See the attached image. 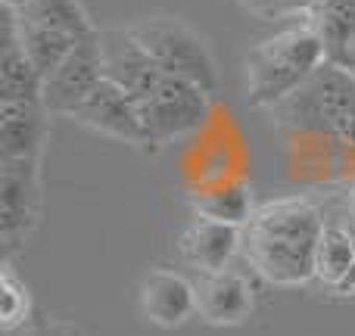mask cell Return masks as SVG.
Wrapping results in <instances>:
<instances>
[{
  "instance_id": "obj_1",
  "label": "cell",
  "mask_w": 355,
  "mask_h": 336,
  "mask_svg": "<svg viewBox=\"0 0 355 336\" xmlns=\"http://www.w3.org/2000/svg\"><path fill=\"white\" fill-rule=\"evenodd\" d=\"M318 206L284 196L259 206L243 224V262L277 287H306L318 277V246L324 237Z\"/></svg>"
},
{
  "instance_id": "obj_2",
  "label": "cell",
  "mask_w": 355,
  "mask_h": 336,
  "mask_svg": "<svg viewBox=\"0 0 355 336\" xmlns=\"http://www.w3.org/2000/svg\"><path fill=\"white\" fill-rule=\"evenodd\" d=\"M324 62L327 53L312 19L290 25V28L265 37L262 44H256L246 53L243 62L246 100H250V106L275 109L293 91H300Z\"/></svg>"
},
{
  "instance_id": "obj_3",
  "label": "cell",
  "mask_w": 355,
  "mask_h": 336,
  "mask_svg": "<svg viewBox=\"0 0 355 336\" xmlns=\"http://www.w3.org/2000/svg\"><path fill=\"white\" fill-rule=\"evenodd\" d=\"M128 28L166 75L184 78L190 85L202 87L209 97L218 94V62L212 56V47L184 19L150 16V19L128 25Z\"/></svg>"
},
{
  "instance_id": "obj_4",
  "label": "cell",
  "mask_w": 355,
  "mask_h": 336,
  "mask_svg": "<svg viewBox=\"0 0 355 336\" xmlns=\"http://www.w3.org/2000/svg\"><path fill=\"white\" fill-rule=\"evenodd\" d=\"M271 112L296 128H346L355 122V75L324 62L300 91H293Z\"/></svg>"
},
{
  "instance_id": "obj_5",
  "label": "cell",
  "mask_w": 355,
  "mask_h": 336,
  "mask_svg": "<svg viewBox=\"0 0 355 336\" xmlns=\"http://www.w3.org/2000/svg\"><path fill=\"white\" fill-rule=\"evenodd\" d=\"M209 97L202 87L190 85L184 78H166L156 85V91L141 103V116L147 125L150 150H159L172 141L193 134L209 116Z\"/></svg>"
},
{
  "instance_id": "obj_6",
  "label": "cell",
  "mask_w": 355,
  "mask_h": 336,
  "mask_svg": "<svg viewBox=\"0 0 355 336\" xmlns=\"http://www.w3.org/2000/svg\"><path fill=\"white\" fill-rule=\"evenodd\" d=\"M41 215V159H0V243L10 258Z\"/></svg>"
},
{
  "instance_id": "obj_7",
  "label": "cell",
  "mask_w": 355,
  "mask_h": 336,
  "mask_svg": "<svg viewBox=\"0 0 355 336\" xmlns=\"http://www.w3.org/2000/svg\"><path fill=\"white\" fill-rule=\"evenodd\" d=\"M103 78H106V66H103V44H100V28H97L44 78V91H41L44 109L50 116L72 118V112L91 97V91Z\"/></svg>"
},
{
  "instance_id": "obj_8",
  "label": "cell",
  "mask_w": 355,
  "mask_h": 336,
  "mask_svg": "<svg viewBox=\"0 0 355 336\" xmlns=\"http://www.w3.org/2000/svg\"><path fill=\"white\" fill-rule=\"evenodd\" d=\"M72 122H78L81 128H91L97 134L110 137L119 143H131V147H147V125L141 116V103L131 94H125L116 81L103 78L91 91V97L72 112Z\"/></svg>"
},
{
  "instance_id": "obj_9",
  "label": "cell",
  "mask_w": 355,
  "mask_h": 336,
  "mask_svg": "<svg viewBox=\"0 0 355 336\" xmlns=\"http://www.w3.org/2000/svg\"><path fill=\"white\" fill-rule=\"evenodd\" d=\"M100 44H103L106 78L116 81L137 103H144L156 91V85L166 78V72L144 50V44L131 35V28H100Z\"/></svg>"
},
{
  "instance_id": "obj_10",
  "label": "cell",
  "mask_w": 355,
  "mask_h": 336,
  "mask_svg": "<svg viewBox=\"0 0 355 336\" xmlns=\"http://www.w3.org/2000/svg\"><path fill=\"white\" fill-rule=\"evenodd\" d=\"M178 252L196 274L225 271L243 252V227L206 218V215H193L178 237Z\"/></svg>"
},
{
  "instance_id": "obj_11",
  "label": "cell",
  "mask_w": 355,
  "mask_h": 336,
  "mask_svg": "<svg viewBox=\"0 0 355 336\" xmlns=\"http://www.w3.org/2000/svg\"><path fill=\"white\" fill-rule=\"evenodd\" d=\"M252 283L237 265L212 274H200L196 281V315L206 324L234 327L243 324L252 312Z\"/></svg>"
},
{
  "instance_id": "obj_12",
  "label": "cell",
  "mask_w": 355,
  "mask_h": 336,
  "mask_svg": "<svg viewBox=\"0 0 355 336\" xmlns=\"http://www.w3.org/2000/svg\"><path fill=\"white\" fill-rule=\"evenodd\" d=\"M141 312L162 330L187 324L196 315V283L168 268H156L141 283Z\"/></svg>"
},
{
  "instance_id": "obj_13",
  "label": "cell",
  "mask_w": 355,
  "mask_h": 336,
  "mask_svg": "<svg viewBox=\"0 0 355 336\" xmlns=\"http://www.w3.org/2000/svg\"><path fill=\"white\" fill-rule=\"evenodd\" d=\"M50 118L44 103H0V159H41Z\"/></svg>"
},
{
  "instance_id": "obj_14",
  "label": "cell",
  "mask_w": 355,
  "mask_h": 336,
  "mask_svg": "<svg viewBox=\"0 0 355 336\" xmlns=\"http://www.w3.org/2000/svg\"><path fill=\"white\" fill-rule=\"evenodd\" d=\"M3 53H0V103H41L44 78L22 50L12 22V10L3 6Z\"/></svg>"
},
{
  "instance_id": "obj_15",
  "label": "cell",
  "mask_w": 355,
  "mask_h": 336,
  "mask_svg": "<svg viewBox=\"0 0 355 336\" xmlns=\"http://www.w3.org/2000/svg\"><path fill=\"white\" fill-rule=\"evenodd\" d=\"M309 16L321 35L327 62L346 69L355 44V0H321Z\"/></svg>"
},
{
  "instance_id": "obj_16",
  "label": "cell",
  "mask_w": 355,
  "mask_h": 336,
  "mask_svg": "<svg viewBox=\"0 0 355 336\" xmlns=\"http://www.w3.org/2000/svg\"><path fill=\"white\" fill-rule=\"evenodd\" d=\"M12 12H16L19 22L60 31V35H69L75 41H85V37H91L97 31L87 10L81 6V0H28L25 6H19Z\"/></svg>"
},
{
  "instance_id": "obj_17",
  "label": "cell",
  "mask_w": 355,
  "mask_h": 336,
  "mask_svg": "<svg viewBox=\"0 0 355 336\" xmlns=\"http://www.w3.org/2000/svg\"><path fill=\"white\" fill-rule=\"evenodd\" d=\"M190 206H193L196 215H206V218L227 221V224H240V227L256 212L252 209V193L246 184H221V187L202 190V193H196L190 200Z\"/></svg>"
},
{
  "instance_id": "obj_18",
  "label": "cell",
  "mask_w": 355,
  "mask_h": 336,
  "mask_svg": "<svg viewBox=\"0 0 355 336\" xmlns=\"http://www.w3.org/2000/svg\"><path fill=\"white\" fill-rule=\"evenodd\" d=\"M355 271V240L346 227L327 224L318 246V281L340 287Z\"/></svg>"
},
{
  "instance_id": "obj_19",
  "label": "cell",
  "mask_w": 355,
  "mask_h": 336,
  "mask_svg": "<svg viewBox=\"0 0 355 336\" xmlns=\"http://www.w3.org/2000/svg\"><path fill=\"white\" fill-rule=\"evenodd\" d=\"M31 324V293L25 281L16 274L10 258L0 265V330L3 336L19 333L22 327Z\"/></svg>"
},
{
  "instance_id": "obj_20",
  "label": "cell",
  "mask_w": 355,
  "mask_h": 336,
  "mask_svg": "<svg viewBox=\"0 0 355 336\" xmlns=\"http://www.w3.org/2000/svg\"><path fill=\"white\" fill-rule=\"evenodd\" d=\"M12 336H85L75 324H66V321H31L28 327H22Z\"/></svg>"
},
{
  "instance_id": "obj_21",
  "label": "cell",
  "mask_w": 355,
  "mask_h": 336,
  "mask_svg": "<svg viewBox=\"0 0 355 336\" xmlns=\"http://www.w3.org/2000/svg\"><path fill=\"white\" fill-rule=\"evenodd\" d=\"M246 10H252L262 19H275V16H290V0H243Z\"/></svg>"
},
{
  "instance_id": "obj_22",
  "label": "cell",
  "mask_w": 355,
  "mask_h": 336,
  "mask_svg": "<svg viewBox=\"0 0 355 336\" xmlns=\"http://www.w3.org/2000/svg\"><path fill=\"white\" fill-rule=\"evenodd\" d=\"M28 0H3V6H10V10H19V6H25Z\"/></svg>"
}]
</instances>
